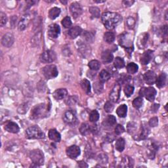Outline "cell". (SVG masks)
<instances>
[{
	"label": "cell",
	"mask_w": 168,
	"mask_h": 168,
	"mask_svg": "<svg viewBox=\"0 0 168 168\" xmlns=\"http://www.w3.org/2000/svg\"><path fill=\"white\" fill-rule=\"evenodd\" d=\"M60 33V26L56 24H52L49 26L48 35L51 38L55 39L59 37Z\"/></svg>",
	"instance_id": "cell-13"
},
{
	"label": "cell",
	"mask_w": 168,
	"mask_h": 168,
	"mask_svg": "<svg viewBox=\"0 0 168 168\" xmlns=\"http://www.w3.org/2000/svg\"><path fill=\"white\" fill-rule=\"evenodd\" d=\"M99 119V114L98 111L96 110H94L93 111L91 112L89 114V121L91 122L95 123Z\"/></svg>",
	"instance_id": "cell-37"
},
{
	"label": "cell",
	"mask_w": 168,
	"mask_h": 168,
	"mask_svg": "<svg viewBox=\"0 0 168 168\" xmlns=\"http://www.w3.org/2000/svg\"><path fill=\"white\" fill-rule=\"evenodd\" d=\"M149 129L146 128V127H143L142 131H141V133L139 135L140 139H145L148 135H149Z\"/></svg>",
	"instance_id": "cell-46"
},
{
	"label": "cell",
	"mask_w": 168,
	"mask_h": 168,
	"mask_svg": "<svg viewBox=\"0 0 168 168\" xmlns=\"http://www.w3.org/2000/svg\"><path fill=\"white\" fill-rule=\"evenodd\" d=\"M82 32V29L81 28V27H80L78 26H74V27L71 28L68 30V34L71 39H75L78 36L81 34Z\"/></svg>",
	"instance_id": "cell-19"
},
{
	"label": "cell",
	"mask_w": 168,
	"mask_h": 168,
	"mask_svg": "<svg viewBox=\"0 0 168 168\" xmlns=\"http://www.w3.org/2000/svg\"><path fill=\"white\" fill-rule=\"evenodd\" d=\"M89 12L95 18L100 17V9L98 7H90Z\"/></svg>",
	"instance_id": "cell-38"
},
{
	"label": "cell",
	"mask_w": 168,
	"mask_h": 168,
	"mask_svg": "<svg viewBox=\"0 0 168 168\" xmlns=\"http://www.w3.org/2000/svg\"><path fill=\"white\" fill-rule=\"evenodd\" d=\"M158 124V119L157 117H153L149 120V125L151 127H156Z\"/></svg>",
	"instance_id": "cell-49"
},
{
	"label": "cell",
	"mask_w": 168,
	"mask_h": 168,
	"mask_svg": "<svg viewBox=\"0 0 168 168\" xmlns=\"http://www.w3.org/2000/svg\"><path fill=\"white\" fill-rule=\"evenodd\" d=\"M88 66L89 67V68L91 70H93V71H97V70H99L100 68V64L98 60H92L89 62Z\"/></svg>",
	"instance_id": "cell-32"
},
{
	"label": "cell",
	"mask_w": 168,
	"mask_h": 168,
	"mask_svg": "<svg viewBox=\"0 0 168 168\" xmlns=\"http://www.w3.org/2000/svg\"><path fill=\"white\" fill-rule=\"evenodd\" d=\"M116 123V118L113 115H109L104 120L103 125L105 127H113Z\"/></svg>",
	"instance_id": "cell-24"
},
{
	"label": "cell",
	"mask_w": 168,
	"mask_h": 168,
	"mask_svg": "<svg viewBox=\"0 0 168 168\" xmlns=\"http://www.w3.org/2000/svg\"><path fill=\"white\" fill-rule=\"evenodd\" d=\"M167 83V74L165 73H162L161 74L156 78V86L158 88H162V87H165Z\"/></svg>",
	"instance_id": "cell-22"
},
{
	"label": "cell",
	"mask_w": 168,
	"mask_h": 168,
	"mask_svg": "<svg viewBox=\"0 0 168 168\" xmlns=\"http://www.w3.org/2000/svg\"><path fill=\"white\" fill-rule=\"evenodd\" d=\"M108 156H107L105 154H100L97 158V160L99 162V164H106L108 162Z\"/></svg>",
	"instance_id": "cell-45"
},
{
	"label": "cell",
	"mask_w": 168,
	"mask_h": 168,
	"mask_svg": "<svg viewBox=\"0 0 168 168\" xmlns=\"http://www.w3.org/2000/svg\"><path fill=\"white\" fill-rule=\"evenodd\" d=\"M125 144H126V141L123 138H120L116 140V144H115V147L116 149L119 151V152H122V151L125 149Z\"/></svg>",
	"instance_id": "cell-30"
},
{
	"label": "cell",
	"mask_w": 168,
	"mask_h": 168,
	"mask_svg": "<svg viewBox=\"0 0 168 168\" xmlns=\"http://www.w3.org/2000/svg\"><path fill=\"white\" fill-rule=\"evenodd\" d=\"M48 136L50 140H51L54 142L59 143L61 139V136L60 134L57 132L55 129H51L49 131L48 133Z\"/></svg>",
	"instance_id": "cell-20"
},
{
	"label": "cell",
	"mask_w": 168,
	"mask_h": 168,
	"mask_svg": "<svg viewBox=\"0 0 168 168\" xmlns=\"http://www.w3.org/2000/svg\"><path fill=\"white\" fill-rule=\"evenodd\" d=\"M110 76H110V74L105 70H102V71L100 72V74H99L100 80L102 82H105L108 81V80L110 78Z\"/></svg>",
	"instance_id": "cell-36"
},
{
	"label": "cell",
	"mask_w": 168,
	"mask_h": 168,
	"mask_svg": "<svg viewBox=\"0 0 168 168\" xmlns=\"http://www.w3.org/2000/svg\"><path fill=\"white\" fill-rule=\"evenodd\" d=\"M26 137L30 139H41L45 138V134L38 126L30 127L26 131Z\"/></svg>",
	"instance_id": "cell-3"
},
{
	"label": "cell",
	"mask_w": 168,
	"mask_h": 168,
	"mask_svg": "<svg viewBox=\"0 0 168 168\" xmlns=\"http://www.w3.org/2000/svg\"><path fill=\"white\" fill-rule=\"evenodd\" d=\"M122 21V16L117 13L106 12L103 13L102 21L105 27L109 30L115 28Z\"/></svg>",
	"instance_id": "cell-1"
},
{
	"label": "cell",
	"mask_w": 168,
	"mask_h": 168,
	"mask_svg": "<svg viewBox=\"0 0 168 168\" xmlns=\"http://www.w3.org/2000/svg\"><path fill=\"white\" fill-rule=\"evenodd\" d=\"M118 41L121 46L126 49L128 51L129 50H130V51H132L133 47L132 37H131L130 34H129V33H124V34L120 36Z\"/></svg>",
	"instance_id": "cell-5"
},
{
	"label": "cell",
	"mask_w": 168,
	"mask_h": 168,
	"mask_svg": "<svg viewBox=\"0 0 168 168\" xmlns=\"http://www.w3.org/2000/svg\"><path fill=\"white\" fill-rule=\"evenodd\" d=\"M7 22V17L4 13L1 12L0 13V25L1 26H3L6 25Z\"/></svg>",
	"instance_id": "cell-47"
},
{
	"label": "cell",
	"mask_w": 168,
	"mask_h": 168,
	"mask_svg": "<svg viewBox=\"0 0 168 168\" xmlns=\"http://www.w3.org/2000/svg\"><path fill=\"white\" fill-rule=\"evenodd\" d=\"M143 100L141 97H137L133 101V106L136 109H139L143 105Z\"/></svg>",
	"instance_id": "cell-39"
},
{
	"label": "cell",
	"mask_w": 168,
	"mask_h": 168,
	"mask_svg": "<svg viewBox=\"0 0 168 168\" xmlns=\"http://www.w3.org/2000/svg\"><path fill=\"white\" fill-rule=\"evenodd\" d=\"M103 82L100 81H98L94 83L93 84V89H94V91H95L96 93L97 94H100L103 92Z\"/></svg>",
	"instance_id": "cell-35"
},
{
	"label": "cell",
	"mask_w": 168,
	"mask_h": 168,
	"mask_svg": "<svg viewBox=\"0 0 168 168\" xmlns=\"http://www.w3.org/2000/svg\"><path fill=\"white\" fill-rule=\"evenodd\" d=\"M139 66L137 64L134 62H130L127 66V71L131 74H134L138 71Z\"/></svg>",
	"instance_id": "cell-29"
},
{
	"label": "cell",
	"mask_w": 168,
	"mask_h": 168,
	"mask_svg": "<svg viewBox=\"0 0 168 168\" xmlns=\"http://www.w3.org/2000/svg\"><path fill=\"white\" fill-rule=\"evenodd\" d=\"M81 154V150L80 147L76 145L70 146L66 149V154L69 158L72 159H76Z\"/></svg>",
	"instance_id": "cell-10"
},
{
	"label": "cell",
	"mask_w": 168,
	"mask_h": 168,
	"mask_svg": "<svg viewBox=\"0 0 168 168\" xmlns=\"http://www.w3.org/2000/svg\"><path fill=\"white\" fill-rule=\"evenodd\" d=\"M153 56V51L151 50H148V51L144 52L141 56L140 62L143 65H146L149 64L150 60H152Z\"/></svg>",
	"instance_id": "cell-18"
},
{
	"label": "cell",
	"mask_w": 168,
	"mask_h": 168,
	"mask_svg": "<svg viewBox=\"0 0 168 168\" xmlns=\"http://www.w3.org/2000/svg\"><path fill=\"white\" fill-rule=\"evenodd\" d=\"M72 21L69 16H66L65 18H64L62 21V25L64 27L66 28H68L72 26Z\"/></svg>",
	"instance_id": "cell-43"
},
{
	"label": "cell",
	"mask_w": 168,
	"mask_h": 168,
	"mask_svg": "<svg viewBox=\"0 0 168 168\" xmlns=\"http://www.w3.org/2000/svg\"><path fill=\"white\" fill-rule=\"evenodd\" d=\"M120 91H121V85L119 83H116L113 87L111 92L110 93L109 98L112 102L116 103L117 101V100H118L120 98Z\"/></svg>",
	"instance_id": "cell-11"
},
{
	"label": "cell",
	"mask_w": 168,
	"mask_h": 168,
	"mask_svg": "<svg viewBox=\"0 0 168 168\" xmlns=\"http://www.w3.org/2000/svg\"><path fill=\"white\" fill-rule=\"evenodd\" d=\"M56 55L55 51L52 50H47L43 52L40 56L39 59L43 63H51L56 60Z\"/></svg>",
	"instance_id": "cell-9"
},
{
	"label": "cell",
	"mask_w": 168,
	"mask_h": 168,
	"mask_svg": "<svg viewBox=\"0 0 168 168\" xmlns=\"http://www.w3.org/2000/svg\"><path fill=\"white\" fill-rule=\"evenodd\" d=\"M101 59L102 61L105 64H109L113 60L114 56L111 51H109V50H106V51L102 53Z\"/></svg>",
	"instance_id": "cell-21"
},
{
	"label": "cell",
	"mask_w": 168,
	"mask_h": 168,
	"mask_svg": "<svg viewBox=\"0 0 168 168\" xmlns=\"http://www.w3.org/2000/svg\"><path fill=\"white\" fill-rule=\"evenodd\" d=\"M4 129L7 132L11 133H17L20 130V128L17 124L15 122H11V121H9V122L5 123Z\"/></svg>",
	"instance_id": "cell-16"
},
{
	"label": "cell",
	"mask_w": 168,
	"mask_h": 168,
	"mask_svg": "<svg viewBox=\"0 0 168 168\" xmlns=\"http://www.w3.org/2000/svg\"><path fill=\"white\" fill-rule=\"evenodd\" d=\"M114 108V105L112 101H107L105 103V106H104V109H105V112L107 113L112 112Z\"/></svg>",
	"instance_id": "cell-41"
},
{
	"label": "cell",
	"mask_w": 168,
	"mask_h": 168,
	"mask_svg": "<svg viewBox=\"0 0 168 168\" xmlns=\"http://www.w3.org/2000/svg\"><path fill=\"white\" fill-rule=\"evenodd\" d=\"M133 92H134V87L132 85H127L125 87V88H124V93H125L127 97H129L132 96Z\"/></svg>",
	"instance_id": "cell-42"
},
{
	"label": "cell",
	"mask_w": 168,
	"mask_h": 168,
	"mask_svg": "<svg viewBox=\"0 0 168 168\" xmlns=\"http://www.w3.org/2000/svg\"><path fill=\"white\" fill-rule=\"evenodd\" d=\"M60 2H61L62 3H63V4H66V3H67V1H60Z\"/></svg>",
	"instance_id": "cell-55"
},
{
	"label": "cell",
	"mask_w": 168,
	"mask_h": 168,
	"mask_svg": "<svg viewBox=\"0 0 168 168\" xmlns=\"http://www.w3.org/2000/svg\"><path fill=\"white\" fill-rule=\"evenodd\" d=\"M60 9L58 7H53L49 10V17L51 20H54L58 17L60 13Z\"/></svg>",
	"instance_id": "cell-27"
},
{
	"label": "cell",
	"mask_w": 168,
	"mask_h": 168,
	"mask_svg": "<svg viewBox=\"0 0 168 168\" xmlns=\"http://www.w3.org/2000/svg\"><path fill=\"white\" fill-rule=\"evenodd\" d=\"M78 166L79 167H88V165L83 161H80V162H78Z\"/></svg>",
	"instance_id": "cell-50"
},
{
	"label": "cell",
	"mask_w": 168,
	"mask_h": 168,
	"mask_svg": "<svg viewBox=\"0 0 168 168\" xmlns=\"http://www.w3.org/2000/svg\"><path fill=\"white\" fill-rule=\"evenodd\" d=\"M81 86L87 94H89L91 93V84L89 80L83 79L81 82Z\"/></svg>",
	"instance_id": "cell-31"
},
{
	"label": "cell",
	"mask_w": 168,
	"mask_h": 168,
	"mask_svg": "<svg viewBox=\"0 0 168 168\" xmlns=\"http://www.w3.org/2000/svg\"><path fill=\"white\" fill-rule=\"evenodd\" d=\"M30 158L32 160L33 164L39 167L44 162V155L42 150L39 149L33 150L30 153Z\"/></svg>",
	"instance_id": "cell-4"
},
{
	"label": "cell",
	"mask_w": 168,
	"mask_h": 168,
	"mask_svg": "<svg viewBox=\"0 0 168 168\" xmlns=\"http://www.w3.org/2000/svg\"><path fill=\"white\" fill-rule=\"evenodd\" d=\"M148 38H149V34L146 33H144L139 36L138 40V45L139 48H144V47L145 46L147 42Z\"/></svg>",
	"instance_id": "cell-26"
},
{
	"label": "cell",
	"mask_w": 168,
	"mask_h": 168,
	"mask_svg": "<svg viewBox=\"0 0 168 168\" xmlns=\"http://www.w3.org/2000/svg\"><path fill=\"white\" fill-rule=\"evenodd\" d=\"M104 39L108 43H112L115 39V35L112 32H107L104 35Z\"/></svg>",
	"instance_id": "cell-33"
},
{
	"label": "cell",
	"mask_w": 168,
	"mask_h": 168,
	"mask_svg": "<svg viewBox=\"0 0 168 168\" xmlns=\"http://www.w3.org/2000/svg\"><path fill=\"white\" fill-rule=\"evenodd\" d=\"M135 3V1H123V3L125 4L126 5H127V7H130L131 5H132L133 3Z\"/></svg>",
	"instance_id": "cell-52"
},
{
	"label": "cell",
	"mask_w": 168,
	"mask_h": 168,
	"mask_svg": "<svg viewBox=\"0 0 168 168\" xmlns=\"http://www.w3.org/2000/svg\"><path fill=\"white\" fill-rule=\"evenodd\" d=\"M80 132L82 135H87L91 132V126L86 123H82L80 127Z\"/></svg>",
	"instance_id": "cell-28"
},
{
	"label": "cell",
	"mask_w": 168,
	"mask_h": 168,
	"mask_svg": "<svg viewBox=\"0 0 168 168\" xmlns=\"http://www.w3.org/2000/svg\"><path fill=\"white\" fill-rule=\"evenodd\" d=\"M156 90L154 87H144L140 90L139 94L140 96H144L150 102L154 101L156 95Z\"/></svg>",
	"instance_id": "cell-7"
},
{
	"label": "cell",
	"mask_w": 168,
	"mask_h": 168,
	"mask_svg": "<svg viewBox=\"0 0 168 168\" xmlns=\"http://www.w3.org/2000/svg\"><path fill=\"white\" fill-rule=\"evenodd\" d=\"M63 120L68 125L74 126L78 120L76 112L72 110H67L63 115Z\"/></svg>",
	"instance_id": "cell-8"
},
{
	"label": "cell",
	"mask_w": 168,
	"mask_h": 168,
	"mask_svg": "<svg viewBox=\"0 0 168 168\" xmlns=\"http://www.w3.org/2000/svg\"><path fill=\"white\" fill-rule=\"evenodd\" d=\"M114 65L116 68L121 69L125 66V62H124V60L122 58L117 56L115 59V60H114Z\"/></svg>",
	"instance_id": "cell-34"
},
{
	"label": "cell",
	"mask_w": 168,
	"mask_h": 168,
	"mask_svg": "<svg viewBox=\"0 0 168 168\" xmlns=\"http://www.w3.org/2000/svg\"><path fill=\"white\" fill-rule=\"evenodd\" d=\"M95 3H105L106 1L105 0H103V1H97V0H95Z\"/></svg>",
	"instance_id": "cell-54"
},
{
	"label": "cell",
	"mask_w": 168,
	"mask_h": 168,
	"mask_svg": "<svg viewBox=\"0 0 168 168\" xmlns=\"http://www.w3.org/2000/svg\"><path fill=\"white\" fill-rule=\"evenodd\" d=\"M159 107H160V105H158V104H154V105H152V107H151V110H152V112H156L158 109H159Z\"/></svg>",
	"instance_id": "cell-51"
},
{
	"label": "cell",
	"mask_w": 168,
	"mask_h": 168,
	"mask_svg": "<svg viewBox=\"0 0 168 168\" xmlns=\"http://www.w3.org/2000/svg\"><path fill=\"white\" fill-rule=\"evenodd\" d=\"M162 31H163V33H165L166 35L167 34V25H165L164 26H163Z\"/></svg>",
	"instance_id": "cell-53"
},
{
	"label": "cell",
	"mask_w": 168,
	"mask_h": 168,
	"mask_svg": "<svg viewBox=\"0 0 168 168\" xmlns=\"http://www.w3.org/2000/svg\"><path fill=\"white\" fill-rule=\"evenodd\" d=\"M83 38L88 42L92 43L94 41V39H95V36H94V33L91 32L85 31L83 33Z\"/></svg>",
	"instance_id": "cell-40"
},
{
	"label": "cell",
	"mask_w": 168,
	"mask_h": 168,
	"mask_svg": "<svg viewBox=\"0 0 168 168\" xmlns=\"http://www.w3.org/2000/svg\"><path fill=\"white\" fill-rule=\"evenodd\" d=\"M43 74L45 78L48 80H51L53 78H55L58 76L59 72L56 66L55 65H51L45 66L43 68Z\"/></svg>",
	"instance_id": "cell-6"
},
{
	"label": "cell",
	"mask_w": 168,
	"mask_h": 168,
	"mask_svg": "<svg viewBox=\"0 0 168 168\" xmlns=\"http://www.w3.org/2000/svg\"><path fill=\"white\" fill-rule=\"evenodd\" d=\"M15 42V38L11 33H7L3 36L1 39L2 45L5 48H10L13 45Z\"/></svg>",
	"instance_id": "cell-14"
},
{
	"label": "cell",
	"mask_w": 168,
	"mask_h": 168,
	"mask_svg": "<svg viewBox=\"0 0 168 168\" xmlns=\"http://www.w3.org/2000/svg\"><path fill=\"white\" fill-rule=\"evenodd\" d=\"M50 110V106L47 104H39L33 107L31 113H30V118L32 120H39L48 116Z\"/></svg>",
	"instance_id": "cell-2"
},
{
	"label": "cell",
	"mask_w": 168,
	"mask_h": 168,
	"mask_svg": "<svg viewBox=\"0 0 168 168\" xmlns=\"http://www.w3.org/2000/svg\"><path fill=\"white\" fill-rule=\"evenodd\" d=\"M30 21V15L29 14H26L22 16L21 21H19L18 25V28L20 31H23L28 26Z\"/></svg>",
	"instance_id": "cell-17"
},
{
	"label": "cell",
	"mask_w": 168,
	"mask_h": 168,
	"mask_svg": "<svg viewBox=\"0 0 168 168\" xmlns=\"http://www.w3.org/2000/svg\"><path fill=\"white\" fill-rule=\"evenodd\" d=\"M68 95V91L66 89H58L53 93V97L56 100L63 99Z\"/></svg>",
	"instance_id": "cell-23"
},
{
	"label": "cell",
	"mask_w": 168,
	"mask_h": 168,
	"mask_svg": "<svg viewBox=\"0 0 168 168\" xmlns=\"http://www.w3.org/2000/svg\"><path fill=\"white\" fill-rule=\"evenodd\" d=\"M70 11L74 19L79 17V16L82 14L83 9L79 3H73L70 5Z\"/></svg>",
	"instance_id": "cell-12"
},
{
	"label": "cell",
	"mask_w": 168,
	"mask_h": 168,
	"mask_svg": "<svg viewBox=\"0 0 168 168\" xmlns=\"http://www.w3.org/2000/svg\"><path fill=\"white\" fill-rule=\"evenodd\" d=\"M30 105H28V103H25L22 104V105H20V106L18 108L17 111L20 114H25L27 112V110L29 109Z\"/></svg>",
	"instance_id": "cell-44"
},
{
	"label": "cell",
	"mask_w": 168,
	"mask_h": 168,
	"mask_svg": "<svg viewBox=\"0 0 168 168\" xmlns=\"http://www.w3.org/2000/svg\"><path fill=\"white\" fill-rule=\"evenodd\" d=\"M156 78V74L152 70H149V71L146 72L143 76L144 80L149 85H152L155 83Z\"/></svg>",
	"instance_id": "cell-15"
},
{
	"label": "cell",
	"mask_w": 168,
	"mask_h": 168,
	"mask_svg": "<svg viewBox=\"0 0 168 168\" xmlns=\"http://www.w3.org/2000/svg\"><path fill=\"white\" fill-rule=\"evenodd\" d=\"M127 106L125 104L120 105L116 110V113L117 116L120 117H125L127 116Z\"/></svg>",
	"instance_id": "cell-25"
},
{
	"label": "cell",
	"mask_w": 168,
	"mask_h": 168,
	"mask_svg": "<svg viewBox=\"0 0 168 168\" xmlns=\"http://www.w3.org/2000/svg\"><path fill=\"white\" fill-rule=\"evenodd\" d=\"M124 132H125V128H124L123 126L118 124L117 125L116 128H115V133L117 135H120L121 134H122Z\"/></svg>",
	"instance_id": "cell-48"
}]
</instances>
